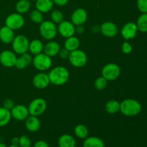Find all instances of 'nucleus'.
Returning <instances> with one entry per match:
<instances>
[{
  "mask_svg": "<svg viewBox=\"0 0 147 147\" xmlns=\"http://www.w3.org/2000/svg\"><path fill=\"white\" fill-rule=\"evenodd\" d=\"M48 76L50 83L55 86H61L68 80L70 73L65 67L57 66L49 73Z\"/></svg>",
  "mask_w": 147,
  "mask_h": 147,
  "instance_id": "nucleus-1",
  "label": "nucleus"
},
{
  "mask_svg": "<svg viewBox=\"0 0 147 147\" xmlns=\"http://www.w3.org/2000/svg\"><path fill=\"white\" fill-rule=\"evenodd\" d=\"M120 111L124 116H134L142 111V105L134 99H126L120 103Z\"/></svg>",
  "mask_w": 147,
  "mask_h": 147,
  "instance_id": "nucleus-2",
  "label": "nucleus"
},
{
  "mask_svg": "<svg viewBox=\"0 0 147 147\" xmlns=\"http://www.w3.org/2000/svg\"><path fill=\"white\" fill-rule=\"evenodd\" d=\"M39 30L42 37L47 40L54 39L57 32V28L56 27L55 24L53 22H50L49 20L43 21L40 23Z\"/></svg>",
  "mask_w": 147,
  "mask_h": 147,
  "instance_id": "nucleus-3",
  "label": "nucleus"
},
{
  "mask_svg": "<svg viewBox=\"0 0 147 147\" xmlns=\"http://www.w3.org/2000/svg\"><path fill=\"white\" fill-rule=\"evenodd\" d=\"M32 63L37 70L44 71L48 70L51 67L52 60L51 57L45 53H40L34 56L32 60Z\"/></svg>",
  "mask_w": 147,
  "mask_h": 147,
  "instance_id": "nucleus-4",
  "label": "nucleus"
},
{
  "mask_svg": "<svg viewBox=\"0 0 147 147\" xmlns=\"http://www.w3.org/2000/svg\"><path fill=\"white\" fill-rule=\"evenodd\" d=\"M12 49L17 54L22 55L27 53L29 50V40L25 36L17 35L14 37L12 41Z\"/></svg>",
  "mask_w": 147,
  "mask_h": 147,
  "instance_id": "nucleus-5",
  "label": "nucleus"
},
{
  "mask_svg": "<svg viewBox=\"0 0 147 147\" xmlns=\"http://www.w3.org/2000/svg\"><path fill=\"white\" fill-rule=\"evenodd\" d=\"M47 109V103L43 98H35L32 100L28 107L29 113L31 116H38L42 114Z\"/></svg>",
  "mask_w": 147,
  "mask_h": 147,
  "instance_id": "nucleus-6",
  "label": "nucleus"
},
{
  "mask_svg": "<svg viewBox=\"0 0 147 147\" xmlns=\"http://www.w3.org/2000/svg\"><path fill=\"white\" fill-rule=\"evenodd\" d=\"M68 59L72 65L76 67H81L84 66L88 60V57L86 53L78 49L70 52Z\"/></svg>",
  "mask_w": 147,
  "mask_h": 147,
  "instance_id": "nucleus-7",
  "label": "nucleus"
},
{
  "mask_svg": "<svg viewBox=\"0 0 147 147\" xmlns=\"http://www.w3.org/2000/svg\"><path fill=\"white\" fill-rule=\"evenodd\" d=\"M121 73V69L118 65L109 63L102 69V76L107 80H114L119 78Z\"/></svg>",
  "mask_w": 147,
  "mask_h": 147,
  "instance_id": "nucleus-8",
  "label": "nucleus"
},
{
  "mask_svg": "<svg viewBox=\"0 0 147 147\" xmlns=\"http://www.w3.org/2000/svg\"><path fill=\"white\" fill-rule=\"evenodd\" d=\"M6 26L13 30L22 28L24 24V19L21 14L13 13L7 16L5 20Z\"/></svg>",
  "mask_w": 147,
  "mask_h": 147,
  "instance_id": "nucleus-9",
  "label": "nucleus"
},
{
  "mask_svg": "<svg viewBox=\"0 0 147 147\" xmlns=\"http://www.w3.org/2000/svg\"><path fill=\"white\" fill-rule=\"evenodd\" d=\"M17 58L15 53L5 50L0 53V63L6 67H11L15 65Z\"/></svg>",
  "mask_w": 147,
  "mask_h": 147,
  "instance_id": "nucleus-10",
  "label": "nucleus"
},
{
  "mask_svg": "<svg viewBox=\"0 0 147 147\" xmlns=\"http://www.w3.org/2000/svg\"><path fill=\"white\" fill-rule=\"evenodd\" d=\"M57 31L60 35L67 38L74 35L76 32V27L71 22L63 21L59 24Z\"/></svg>",
  "mask_w": 147,
  "mask_h": 147,
  "instance_id": "nucleus-11",
  "label": "nucleus"
},
{
  "mask_svg": "<svg viewBox=\"0 0 147 147\" xmlns=\"http://www.w3.org/2000/svg\"><path fill=\"white\" fill-rule=\"evenodd\" d=\"M11 117L17 121H24L29 116L28 108L23 105H17L12 108L11 111Z\"/></svg>",
  "mask_w": 147,
  "mask_h": 147,
  "instance_id": "nucleus-12",
  "label": "nucleus"
},
{
  "mask_svg": "<svg viewBox=\"0 0 147 147\" xmlns=\"http://www.w3.org/2000/svg\"><path fill=\"white\" fill-rule=\"evenodd\" d=\"M100 31L104 36L108 37H113L117 35L119 28L117 25L111 22H105L100 27Z\"/></svg>",
  "mask_w": 147,
  "mask_h": 147,
  "instance_id": "nucleus-13",
  "label": "nucleus"
},
{
  "mask_svg": "<svg viewBox=\"0 0 147 147\" xmlns=\"http://www.w3.org/2000/svg\"><path fill=\"white\" fill-rule=\"evenodd\" d=\"M138 28L136 24L134 22H128L123 26L121 29L122 37L126 40H131L136 37L137 34Z\"/></svg>",
  "mask_w": 147,
  "mask_h": 147,
  "instance_id": "nucleus-14",
  "label": "nucleus"
},
{
  "mask_svg": "<svg viewBox=\"0 0 147 147\" xmlns=\"http://www.w3.org/2000/svg\"><path fill=\"white\" fill-rule=\"evenodd\" d=\"M88 14L83 8H78L75 10L71 15V22L76 26L83 25L87 20Z\"/></svg>",
  "mask_w": 147,
  "mask_h": 147,
  "instance_id": "nucleus-15",
  "label": "nucleus"
},
{
  "mask_svg": "<svg viewBox=\"0 0 147 147\" xmlns=\"http://www.w3.org/2000/svg\"><path fill=\"white\" fill-rule=\"evenodd\" d=\"M34 87L38 89H43L47 88L50 84V78L48 75L44 73H40L34 76L32 80Z\"/></svg>",
  "mask_w": 147,
  "mask_h": 147,
  "instance_id": "nucleus-16",
  "label": "nucleus"
},
{
  "mask_svg": "<svg viewBox=\"0 0 147 147\" xmlns=\"http://www.w3.org/2000/svg\"><path fill=\"white\" fill-rule=\"evenodd\" d=\"M14 38V34L13 30L7 26H4L0 28V40L5 44H9L12 42Z\"/></svg>",
  "mask_w": 147,
  "mask_h": 147,
  "instance_id": "nucleus-17",
  "label": "nucleus"
},
{
  "mask_svg": "<svg viewBox=\"0 0 147 147\" xmlns=\"http://www.w3.org/2000/svg\"><path fill=\"white\" fill-rule=\"evenodd\" d=\"M32 60L33 58L31 56V55L27 53H23V54L21 55L20 57L17 58V61H16L15 65L14 66L17 69L22 70V69L25 68L27 66L30 65L32 63Z\"/></svg>",
  "mask_w": 147,
  "mask_h": 147,
  "instance_id": "nucleus-18",
  "label": "nucleus"
},
{
  "mask_svg": "<svg viewBox=\"0 0 147 147\" xmlns=\"http://www.w3.org/2000/svg\"><path fill=\"white\" fill-rule=\"evenodd\" d=\"M25 127L29 131L36 132L40 128V121L37 116H31L25 119Z\"/></svg>",
  "mask_w": 147,
  "mask_h": 147,
  "instance_id": "nucleus-19",
  "label": "nucleus"
},
{
  "mask_svg": "<svg viewBox=\"0 0 147 147\" xmlns=\"http://www.w3.org/2000/svg\"><path fill=\"white\" fill-rule=\"evenodd\" d=\"M43 50L45 52V54L47 55L49 57H55L60 52V46L57 42L50 41V42L45 45Z\"/></svg>",
  "mask_w": 147,
  "mask_h": 147,
  "instance_id": "nucleus-20",
  "label": "nucleus"
},
{
  "mask_svg": "<svg viewBox=\"0 0 147 147\" xmlns=\"http://www.w3.org/2000/svg\"><path fill=\"white\" fill-rule=\"evenodd\" d=\"M59 147H76V142L74 138L69 134H63L58 139Z\"/></svg>",
  "mask_w": 147,
  "mask_h": 147,
  "instance_id": "nucleus-21",
  "label": "nucleus"
},
{
  "mask_svg": "<svg viewBox=\"0 0 147 147\" xmlns=\"http://www.w3.org/2000/svg\"><path fill=\"white\" fill-rule=\"evenodd\" d=\"M53 4V0H37L36 8L42 13H47L52 9Z\"/></svg>",
  "mask_w": 147,
  "mask_h": 147,
  "instance_id": "nucleus-22",
  "label": "nucleus"
},
{
  "mask_svg": "<svg viewBox=\"0 0 147 147\" xmlns=\"http://www.w3.org/2000/svg\"><path fill=\"white\" fill-rule=\"evenodd\" d=\"M83 147H105L103 141L96 136H90L85 139Z\"/></svg>",
  "mask_w": 147,
  "mask_h": 147,
  "instance_id": "nucleus-23",
  "label": "nucleus"
},
{
  "mask_svg": "<svg viewBox=\"0 0 147 147\" xmlns=\"http://www.w3.org/2000/svg\"><path fill=\"white\" fill-rule=\"evenodd\" d=\"M64 46L66 50H68L69 52H72L79 48L80 41L78 39V37H75V36H72V37H67L66 39Z\"/></svg>",
  "mask_w": 147,
  "mask_h": 147,
  "instance_id": "nucleus-24",
  "label": "nucleus"
},
{
  "mask_svg": "<svg viewBox=\"0 0 147 147\" xmlns=\"http://www.w3.org/2000/svg\"><path fill=\"white\" fill-rule=\"evenodd\" d=\"M43 49H44V46H43L42 42L39 40H32L29 45V50L30 53L34 55H37L40 53H42Z\"/></svg>",
  "mask_w": 147,
  "mask_h": 147,
  "instance_id": "nucleus-25",
  "label": "nucleus"
},
{
  "mask_svg": "<svg viewBox=\"0 0 147 147\" xmlns=\"http://www.w3.org/2000/svg\"><path fill=\"white\" fill-rule=\"evenodd\" d=\"M11 115L10 111L4 109V107H0V127L5 126L11 121Z\"/></svg>",
  "mask_w": 147,
  "mask_h": 147,
  "instance_id": "nucleus-26",
  "label": "nucleus"
},
{
  "mask_svg": "<svg viewBox=\"0 0 147 147\" xmlns=\"http://www.w3.org/2000/svg\"><path fill=\"white\" fill-rule=\"evenodd\" d=\"M31 3L30 0H20L16 4V10L19 14H24L30 10Z\"/></svg>",
  "mask_w": 147,
  "mask_h": 147,
  "instance_id": "nucleus-27",
  "label": "nucleus"
},
{
  "mask_svg": "<svg viewBox=\"0 0 147 147\" xmlns=\"http://www.w3.org/2000/svg\"><path fill=\"white\" fill-rule=\"evenodd\" d=\"M105 109L110 114H115L120 111V103L116 100H109L106 103Z\"/></svg>",
  "mask_w": 147,
  "mask_h": 147,
  "instance_id": "nucleus-28",
  "label": "nucleus"
},
{
  "mask_svg": "<svg viewBox=\"0 0 147 147\" xmlns=\"http://www.w3.org/2000/svg\"><path fill=\"white\" fill-rule=\"evenodd\" d=\"M138 30L142 32H147V13H142L136 22Z\"/></svg>",
  "mask_w": 147,
  "mask_h": 147,
  "instance_id": "nucleus-29",
  "label": "nucleus"
},
{
  "mask_svg": "<svg viewBox=\"0 0 147 147\" xmlns=\"http://www.w3.org/2000/svg\"><path fill=\"white\" fill-rule=\"evenodd\" d=\"M75 134L80 139H86L88 136V129L85 125H77L75 128Z\"/></svg>",
  "mask_w": 147,
  "mask_h": 147,
  "instance_id": "nucleus-30",
  "label": "nucleus"
},
{
  "mask_svg": "<svg viewBox=\"0 0 147 147\" xmlns=\"http://www.w3.org/2000/svg\"><path fill=\"white\" fill-rule=\"evenodd\" d=\"M30 19L32 21L37 24H40L43 22L42 13L37 9H34L30 13Z\"/></svg>",
  "mask_w": 147,
  "mask_h": 147,
  "instance_id": "nucleus-31",
  "label": "nucleus"
},
{
  "mask_svg": "<svg viewBox=\"0 0 147 147\" xmlns=\"http://www.w3.org/2000/svg\"><path fill=\"white\" fill-rule=\"evenodd\" d=\"M51 19L55 24H60L63 21V13L59 10H55L51 13Z\"/></svg>",
  "mask_w": 147,
  "mask_h": 147,
  "instance_id": "nucleus-32",
  "label": "nucleus"
},
{
  "mask_svg": "<svg viewBox=\"0 0 147 147\" xmlns=\"http://www.w3.org/2000/svg\"><path fill=\"white\" fill-rule=\"evenodd\" d=\"M107 81L108 80L105 79L103 76L98 78L96 80V81H95V87H96V89L99 90H103L107 86Z\"/></svg>",
  "mask_w": 147,
  "mask_h": 147,
  "instance_id": "nucleus-33",
  "label": "nucleus"
},
{
  "mask_svg": "<svg viewBox=\"0 0 147 147\" xmlns=\"http://www.w3.org/2000/svg\"><path fill=\"white\" fill-rule=\"evenodd\" d=\"M32 145V142L30 138L26 135H22L20 137L19 146L20 147H30Z\"/></svg>",
  "mask_w": 147,
  "mask_h": 147,
  "instance_id": "nucleus-34",
  "label": "nucleus"
},
{
  "mask_svg": "<svg viewBox=\"0 0 147 147\" xmlns=\"http://www.w3.org/2000/svg\"><path fill=\"white\" fill-rule=\"evenodd\" d=\"M136 6L142 13H147V0H137Z\"/></svg>",
  "mask_w": 147,
  "mask_h": 147,
  "instance_id": "nucleus-35",
  "label": "nucleus"
},
{
  "mask_svg": "<svg viewBox=\"0 0 147 147\" xmlns=\"http://www.w3.org/2000/svg\"><path fill=\"white\" fill-rule=\"evenodd\" d=\"M121 50L122 52L123 53H125V54H129L132 51V46L128 42H124L123 43V45H122Z\"/></svg>",
  "mask_w": 147,
  "mask_h": 147,
  "instance_id": "nucleus-36",
  "label": "nucleus"
},
{
  "mask_svg": "<svg viewBox=\"0 0 147 147\" xmlns=\"http://www.w3.org/2000/svg\"><path fill=\"white\" fill-rule=\"evenodd\" d=\"M14 106V101H13V100H11V99H9V98L6 99V100L4 101V103H3V107L9 111H11Z\"/></svg>",
  "mask_w": 147,
  "mask_h": 147,
  "instance_id": "nucleus-37",
  "label": "nucleus"
},
{
  "mask_svg": "<svg viewBox=\"0 0 147 147\" xmlns=\"http://www.w3.org/2000/svg\"><path fill=\"white\" fill-rule=\"evenodd\" d=\"M70 53V52H69L68 50H66L65 48H64V49H62V50L60 49V52H59L58 54L60 55V56L61 58L67 59V58H68Z\"/></svg>",
  "mask_w": 147,
  "mask_h": 147,
  "instance_id": "nucleus-38",
  "label": "nucleus"
},
{
  "mask_svg": "<svg viewBox=\"0 0 147 147\" xmlns=\"http://www.w3.org/2000/svg\"><path fill=\"white\" fill-rule=\"evenodd\" d=\"M33 147H50L49 145L47 144V142H45V141L40 140L37 141L35 144H34V146Z\"/></svg>",
  "mask_w": 147,
  "mask_h": 147,
  "instance_id": "nucleus-39",
  "label": "nucleus"
},
{
  "mask_svg": "<svg viewBox=\"0 0 147 147\" xmlns=\"http://www.w3.org/2000/svg\"><path fill=\"white\" fill-rule=\"evenodd\" d=\"M54 4H56L58 6H65L67 4L69 0H53Z\"/></svg>",
  "mask_w": 147,
  "mask_h": 147,
  "instance_id": "nucleus-40",
  "label": "nucleus"
},
{
  "mask_svg": "<svg viewBox=\"0 0 147 147\" xmlns=\"http://www.w3.org/2000/svg\"><path fill=\"white\" fill-rule=\"evenodd\" d=\"M84 30H85L84 27H83L82 25L78 26L77 28L76 29V31L78 33H79V34H82V33H83V32H84Z\"/></svg>",
  "mask_w": 147,
  "mask_h": 147,
  "instance_id": "nucleus-41",
  "label": "nucleus"
},
{
  "mask_svg": "<svg viewBox=\"0 0 147 147\" xmlns=\"http://www.w3.org/2000/svg\"><path fill=\"white\" fill-rule=\"evenodd\" d=\"M19 142H20V138L18 137H14L11 140L13 145H19Z\"/></svg>",
  "mask_w": 147,
  "mask_h": 147,
  "instance_id": "nucleus-42",
  "label": "nucleus"
},
{
  "mask_svg": "<svg viewBox=\"0 0 147 147\" xmlns=\"http://www.w3.org/2000/svg\"><path fill=\"white\" fill-rule=\"evenodd\" d=\"M0 147H7V145L4 143H0Z\"/></svg>",
  "mask_w": 147,
  "mask_h": 147,
  "instance_id": "nucleus-43",
  "label": "nucleus"
},
{
  "mask_svg": "<svg viewBox=\"0 0 147 147\" xmlns=\"http://www.w3.org/2000/svg\"><path fill=\"white\" fill-rule=\"evenodd\" d=\"M9 147H20V146H19V145H13V144H11Z\"/></svg>",
  "mask_w": 147,
  "mask_h": 147,
  "instance_id": "nucleus-44",
  "label": "nucleus"
},
{
  "mask_svg": "<svg viewBox=\"0 0 147 147\" xmlns=\"http://www.w3.org/2000/svg\"><path fill=\"white\" fill-rule=\"evenodd\" d=\"M30 1H34V0H30Z\"/></svg>",
  "mask_w": 147,
  "mask_h": 147,
  "instance_id": "nucleus-45",
  "label": "nucleus"
}]
</instances>
